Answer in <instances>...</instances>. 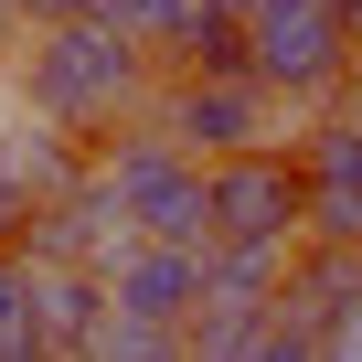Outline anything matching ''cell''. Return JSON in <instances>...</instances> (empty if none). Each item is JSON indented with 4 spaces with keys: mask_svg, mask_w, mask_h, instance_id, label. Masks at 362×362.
I'll list each match as a JSON object with an SVG mask.
<instances>
[{
    "mask_svg": "<svg viewBox=\"0 0 362 362\" xmlns=\"http://www.w3.org/2000/svg\"><path fill=\"white\" fill-rule=\"evenodd\" d=\"M149 96H160V54L139 33H117L107 11H86V22H22V54H11V107L22 117H43V128H64V139L96 149L107 128L149 117Z\"/></svg>",
    "mask_w": 362,
    "mask_h": 362,
    "instance_id": "cell-1",
    "label": "cell"
},
{
    "mask_svg": "<svg viewBox=\"0 0 362 362\" xmlns=\"http://www.w3.org/2000/svg\"><path fill=\"white\" fill-rule=\"evenodd\" d=\"M245 64L288 96V117H320V107L351 96L362 22L341 0H245Z\"/></svg>",
    "mask_w": 362,
    "mask_h": 362,
    "instance_id": "cell-2",
    "label": "cell"
},
{
    "mask_svg": "<svg viewBox=\"0 0 362 362\" xmlns=\"http://www.w3.org/2000/svg\"><path fill=\"white\" fill-rule=\"evenodd\" d=\"M96 181L128 203V224H139V235L214 245V181H203V160L181 149L160 117H128V128H107V139H96Z\"/></svg>",
    "mask_w": 362,
    "mask_h": 362,
    "instance_id": "cell-3",
    "label": "cell"
},
{
    "mask_svg": "<svg viewBox=\"0 0 362 362\" xmlns=\"http://www.w3.org/2000/svg\"><path fill=\"white\" fill-rule=\"evenodd\" d=\"M149 117L192 149V160H224V149H277L288 96H277L256 64H203V75H160Z\"/></svg>",
    "mask_w": 362,
    "mask_h": 362,
    "instance_id": "cell-4",
    "label": "cell"
},
{
    "mask_svg": "<svg viewBox=\"0 0 362 362\" xmlns=\"http://www.w3.org/2000/svg\"><path fill=\"white\" fill-rule=\"evenodd\" d=\"M203 181H214V245H298L309 235V170L288 139L224 149V160H203Z\"/></svg>",
    "mask_w": 362,
    "mask_h": 362,
    "instance_id": "cell-5",
    "label": "cell"
},
{
    "mask_svg": "<svg viewBox=\"0 0 362 362\" xmlns=\"http://www.w3.org/2000/svg\"><path fill=\"white\" fill-rule=\"evenodd\" d=\"M96 277H107V309H117V320H160V330H181V320L203 309V245H170V235L117 245Z\"/></svg>",
    "mask_w": 362,
    "mask_h": 362,
    "instance_id": "cell-6",
    "label": "cell"
},
{
    "mask_svg": "<svg viewBox=\"0 0 362 362\" xmlns=\"http://www.w3.org/2000/svg\"><path fill=\"white\" fill-rule=\"evenodd\" d=\"M117 245H139V224H128V203L107 192L96 170L75 181V192H54V203L33 214V235H22V256H33V267H107Z\"/></svg>",
    "mask_w": 362,
    "mask_h": 362,
    "instance_id": "cell-7",
    "label": "cell"
},
{
    "mask_svg": "<svg viewBox=\"0 0 362 362\" xmlns=\"http://www.w3.org/2000/svg\"><path fill=\"white\" fill-rule=\"evenodd\" d=\"M33 298H43V351H64V362H96V341H107V277L96 267H33Z\"/></svg>",
    "mask_w": 362,
    "mask_h": 362,
    "instance_id": "cell-8",
    "label": "cell"
},
{
    "mask_svg": "<svg viewBox=\"0 0 362 362\" xmlns=\"http://www.w3.org/2000/svg\"><path fill=\"white\" fill-rule=\"evenodd\" d=\"M277 298H288V309H309V320L330 330V320L362 298V245H341V235H298V245H288V277H277Z\"/></svg>",
    "mask_w": 362,
    "mask_h": 362,
    "instance_id": "cell-9",
    "label": "cell"
},
{
    "mask_svg": "<svg viewBox=\"0 0 362 362\" xmlns=\"http://www.w3.org/2000/svg\"><path fill=\"white\" fill-rule=\"evenodd\" d=\"M203 64H245V0H192L160 33V75H203Z\"/></svg>",
    "mask_w": 362,
    "mask_h": 362,
    "instance_id": "cell-10",
    "label": "cell"
},
{
    "mask_svg": "<svg viewBox=\"0 0 362 362\" xmlns=\"http://www.w3.org/2000/svg\"><path fill=\"white\" fill-rule=\"evenodd\" d=\"M256 330H267V298L256 288H203V309L181 320V351H192V362H245Z\"/></svg>",
    "mask_w": 362,
    "mask_h": 362,
    "instance_id": "cell-11",
    "label": "cell"
},
{
    "mask_svg": "<svg viewBox=\"0 0 362 362\" xmlns=\"http://www.w3.org/2000/svg\"><path fill=\"white\" fill-rule=\"evenodd\" d=\"M43 351V298H33V256H0V362Z\"/></svg>",
    "mask_w": 362,
    "mask_h": 362,
    "instance_id": "cell-12",
    "label": "cell"
},
{
    "mask_svg": "<svg viewBox=\"0 0 362 362\" xmlns=\"http://www.w3.org/2000/svg\"><path fill=\"white\" fill-rule=\"evenodd\" d=\"M245 362H320V320L309 309H288V298H267V330H256V351Z\"/></svg>",
    "mask_w": 362,
    "mask_h": 362,
    "instance_id": "cell-13",
    "label": "cell"
},
{
    "mask_svg": "<svg viewBox=\"0 0 362 362\" xmlns=\"http://www.w3.org/2000/svg\"><path fill=\"white\" fill-rule=\"evenodd\" d=\"M96 362H192V351H181V330H160V320H107Z\"/></svg>",
    "mask_w": 362,
    "mask_h": 362,
    "instance_id": "cell-14",
    "label": "cell"
},
{
    "mask_svg": "<svg viewBox=\"0 0 362 362\" xmlns=\"http://www.w3.org/2000/svg\"><path fill=\"white\" fill-rule=\"evenodd\" d=\"M181 11H192V0H107V22H117V33H139L149 54H160V33H170Z\"/></svg>",
    "mask_w": 362,
    "mask_h": 362,
    "instance_id": "cell-15",
    "label": "cell"
},
{
    "mask_svg": "<svg viewBox=\"0 0 362 362\" xmlns=\"http://www.w3.org/2000/svg\"><path fill=\"white\" fill-rule=\"evenodd\" d=\"M33 214H43V203L22 192L11 170H0V256H22V235H33Z\"/></svg>",
    "mask_w": 362,
    "mask_h": 362,
    "instance_id": "cell-16",
    "label": "cell"
},
{
    "mask_svg": "<svg viewBox=\"0 0 362 362\" xmlns=\"http://www.w3.org/2000/svg\"><path fill=\"white\" fill-rule=\"evenodd\" d=\"M320 362H362V298H351V309L320 330Z\"/></svg>",
    "mask_w": 362,
    "mask_h": 362,
    "instance_id": "cell-17",
    "label": "cell"
},
{
    "mask_svg": "<svg viewBox=\"0 0 362 362\" xmlns=\"http://www.w3.org/2000/svg\"><path fill=\"white\" fill-rule=\"evenodd\" d=\"M86 11H107V0H22V22H86Z\"/></svg>",
    "mask_w": 362,
    "mask_h": 362,
    "instance_id": "cell-18",
    "label": "cell"
},
{
    "mask_svg": "<svg viewBox=\"0 0 362 362\" xmlns=\"http://www.w3.org/2000/svg\"><path fill=\"white\" fill-rule=\"evenodd\" d=\"M11 33H22V0H0V43H11Z\"/></svg>",
    "mask_w": 362,
    "mask_h": 362,
    "instance_id": "cell-19",
    "label": "cell"
},
{
    "mask_svg": "<svg viewBox=\"0 0 362 362\" xmlns=\"http://www.w3.org/2000/svg\"><path fill=\"white\" fill-rule=\"evenodd\" d=\"M0 149H11V107H0Z\"/></svg>",
    "mask_w": 362,
    "mask_h": 362,
    "instance_id": "cell-20",
    "label": "cell"
},
{
    "mask_svg": "<svg viewBox=\"0 0 362 362\" xmlns=\"http://www.w3.org/2000/svg\"><path fill=\"white\" fill-rule=\"evenodd\" d=\"M341 11H351V22H362V0H341Z\"/></svg>",
    "mask_w": 362,
    "mask_h": 362,
    "instance_id": "cell-21",
    "label": "cell"
}]
</instances>
